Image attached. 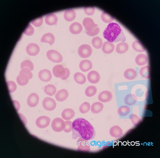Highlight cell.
Listing matches in <instances>:
<instances>
[{
  "instance_id": "obj_1",
  "label": "cell",
  "mask_w": 160,
  "mask_h": 158,
  "mask_svg": "<svg viewBox=\"0 0 160 158\" xmlns=\"http://www.w3.org/2000/svg\"><path fill=\"white\" fill-rule=\"evenodd\" d=\"M72 138H78L86 141L91 140L95 136V130L87 120L82 118L76 119L73 123Z\"/></svg>"
},
{
  "instance_id": "obj_2",
  "label": "cell",
  "mask_w": 160,
  "mask_h": 158,
  "mask_svg": "<svg viewBox=\"0 0 160 158\" xmlns=\"http://www.w3.org/2000/svg\"><path fill=\"white\" fill-rule=\"evenodd\" d=\"M103 36L107 41L112 43L119 41L124 42L126 40L120 26L115 23H111L108 25L104 31Z\"/></svg>"
},
{
  "instance_id": "obj_3",
  "label": "cell",
  "mask_w": 160,
  "mask_h": 158,
  "mask_svg": "<svg viewBox=\"0 0 160 158\" xmlns=\"http://www.w3.org/2000/svg\"><path fill=\"white\" fill-rule=\"evenodd\" d=\"M47 56L49 60L54 63H61L63 60L62 55L58 51L54 50H50L47 51Z\"/></svg>"
},
{
  "instance_id": "obj_4",
  "label": "cell",
  "mask_w": 160,
  "mask_h": 158,
  "mask_svg": "<svg viewBox=\"0 0 160 158\" xmlns=\"http://www.w3.org/2000/svg\"><path fill=\"white\" fill-rule=\"evenodd\" d=\"M65 125V122L60 118H56L54 119L51 124V127L53 130L57 132L63 131Z\"/></svg>"
},
{
  "instance_id": "obj_5",
  "label": "cell",
  "mask_w": 160,
  "mask_h": 158,
  "mask_svg": "<svg viewBox=\"0 0 160 158\" xmlns=\"http://www.w3.org/2000/svg\"><path fill=\"white\" fill-rule=\"evenodd\" d=\"M92 53V49L89 45L84 44L80 46L78 48L79 56L83 58H87L89 57Z\"/></svg>"
},
{
  "instance_id": "obj_6",
  "label": "cell",
  "mask_w": 160,
  "mask_h": 158,
  "mask_svg": "<svg viewBox=\"0 0 160 158\" xmlns=\"http://www.w3.org/2000/svg\"><path fill=\"white\" fill-rule=\"evenodd\" d=\"M42 105L44 109L48 111L54 110L56 106V103L55 101L50 97L44 98Z\"/></svg>"
},
{
  "instance_id": "obj_7",
  "label": "cell",
  "mask_w": 160,
  "mask_h": 158,
  "mask_svg": "<svg viewBox=\"0 0 160 158\" xmlns=\"http://www.w3.org/2000/svg\"><path fill=\"white\" fill-rule=\"evenodd\" d=\"M51 120L47 116H41L36 120V125L41 129H44L48 127L50 124Z\"/></svg>"
},
{
  "instance_id": "obj_8",
  "label": "cell",
  "mask_w": 160,
  "mask_h": 158,
  "mask_svg": "<svg viewBox=\"0 0 160 158\" xmlns=\"http://www.w3.org/2000/svg\"><path fill=\"white\" fill-rule=\"evenodd\" d=\"M39 51V47L34 43L29 44L26 47V52L30 56H36L38 55Z\"/></svg>"
},
{
  "instance_id": "obj_9",
  "label": "cell",
  "mask_w": 160,
  "mask_h": 158,
  "mask_svg": "<svg viewBox=\"0 0 160 158\" xmlns=\"http://www.w3.org/2000/svg\"><path fill=\"white\" fill-rule=\"evenodd\" d=\"M53 73L56 77L61 79L65 75L66 71L62 65H58L54 66L53 68Z\"/></svg>"
},
{
  "instance_id": "obj_10",
  "label": "cell",
  "mask_w": 160,
  "mask_h": 158,
  "mask_svg": "<svg viewBox=\"0 0 160 158\" xmlns=\"http://www.w3.org/2000/svg\"><path fill=\"white\" fill-rule=\"evenodd\" d=\"M77 150L80 151L90 152V146L87 142V141L79 138L77 141Z\"/></svg>"
},
{
  "instance_id": "obj_11",
  "label": "cell",
  "mask_w": 160,
  "mask_h": 158,
  "mask_svg": "<svg viewBox=\"0 0 160 158\" xmlns=\"http://www.w3.org/2000/svg\"><path fill=\"white\" fill-rule=\"evenodd\" d=\"M112 98V93L108 91H104L100 93L98 96L100 102H110Z\"/></svg>"
},
{
  "instance_id": "obj_12",
  "label": "cell",
  "mask_w": 160,
  "mask_h": 158,
  "mask_svg": "<svg viewBox=\"0 0 160 158\" xmlns=\"http://www.w3.org/2000/svg\"><path fill=\"white\" fill-rule=\"evenodd\" d=\"M38 76L41 81L45 82L50 81L52 77L51 71L47 69H43L40 71Z\"/></svg>"
},
{
  "instance_id": "obj_13",
  "label": "cell",
  "mask_w": 160,
  "mask_h": 158,
  "mask_svg": "<svg viewBox=\"0 0 160 158\" xmlns=\"http://www.w3.org/2000/svg\"><path fill=\"white\" fill-rule=\"evenodd\" d=\"M39 97L35 93H33L29 95L27 98V104L30 107H35L39 102Z\"/></svg>"
},
{
  "instance_id": "obj_14",
  "label": "cell",
  "mask_w": 160,
  "mask_h": 158,
  "mask_svg": "<svg viewBox=\"0 0 160 158\" xmlns=\"http://www.w3.org/2000/svg\"><path fill=\"white\" fill-rule=\"evenodd\" d=\"M101 77L99 73L95 70L90 71L87 75V79L91 84H97L99 81Z\"/></svg>"
},
{
  "instance_id": "obj_15",
  "label": "cell",
  "mask_w": 160,
  "mask_h": 158,
  "mask_svg": "<svg viewBox=\"0 0 160 158\" xmlns=\"http://www.w3.org/2000/svg\"><path fill=\"white\" fill-rule=\"evenodd\" d=\"M109 133L111 137L118 138L121 136L123 134V131L120 127L116 125L111 127L110 129Z\"/></svg>"
},
{
  "instance_id": "obj_16",
  "label": "cell",
  "mask_w": 160,
  "mask_h": 158,
  "mask_svg": "<svg viewBox=\"0 0 160 158\" xmlns=\"http://www.w3.org/2000/svg\"><path fill=\"white\" fill-rule=\"evenodd\" d=\"M83 24L87 31L94 29L98 26V25L94 23L92 19L89 17L84 19L83 20Z\"/></svg>"
},
{
  "instance_id": "obj_17",
  "label": "cell",
  "mask_w": 160,
  "mask_h": 158,
  "mask_svg": "<svg viewBox=\"0 0 160 158\" xmlns=\"http://www.w3.org/2000/svg\"><path fill=\"white\" fill-rule=\"evenodd\" d=\"M69 96V93L66 89H62L59 90L55 95V98L57 101L59 102H63L66 100Z\"/></svg>"
},
{
  "instance_id": "obj_18",
  "label": "cell",
  "mask_w": 160,
  "mask_h": 158,
  "mask_svg": "<svg viewBox=\"0 0 160 158\" xmlns=\"http://www.w3.org/2000/svg\"><path fill=\"white\" fill-rule=\"evenodd\" d=\"M83 30L81 25L77 22L72 23L69 27L70 32L74 34H77L81 33Z\"/></svg>"
},
{
  "instance_id": "obj_19",
  "label": "cell",
  "mask_w": 160,
  "mask_h": 158,
  "mask_svg": "<svg viewBox=\"0 0 160 158\" xmlns=\"http://www.w3.org/2000/svg\"><path fill=\"white\" fill-rule=\"evenodd\" d=\"M92 62L88 60L82 61L79 64V67L82 71L85 72L88 71L92 68Z\"/></svg>"
},
{
  "instance_id": "obj_20",
  "label": "cell",
  "mask_w": 160,
  "mask_h": 158,
  "mask_svg": "<svg viewBox=\"0 0 160 158\" xmlns=\"http://www.w3.org/2000/svg\"><path fill=\"white\" fill-rule=\"evenodd\" d=\"M115 49V46L112 43L106 41L103 44L102 50L104 53L109 54L113 52Z\"/></svg>"
},
{
  "instance_id": "obj_21",
  "label": "cell",
  "mask_w": 160,
  "mask_h": 158,
  "mask_svg": "<svg viewBox=\"0 0 160 158\" xmlns=\"http://www.w3.org/2000/svg\"><path fill=\"white\" fill-rule=\"evenodd\" d=\"M76 16V13L74 10L69 9L65 11L64 14V17L65 20L68 22L73 21Z\"/></svg>"
},
{
  "instance_id": "obj_22",
  "label": "cell",
  "mask_w": 160,
  "mask_h": 158,
  "mask_svg": "<svg viewBox=\"0 0 160 158\" xmlns=\"http://www.w3.org/2000/svg\"><path fill=\"white\" fill-rule=\"evenodd\" d=\"M55 41V38L53 34L50 33L44 34L42 37L41 40V42L48 43L51 46L54 43Z\"/></svg>"
},
{
  "instance_id": "obj_23",
  "label": "cell",
  "mask_w": 160,
  "mask_h": 158,
  "mask_svg": "<svg viewBox=\"0 0 160 158\" xmlns=\"http://www.w3.org/2000/svg\"><path fill=\"white\" fill-rule=\"evenodd\" d=\"M61 115L62 118L65 120H70L73 119L75 115V111L71 109H65L62 112Z\"/></svg>"
},
{
  "instance_id": "obj_24",
  "label": "cell",
  "mask_w": 160,
  "mask_h": 158,
  "mask_svg": "<svg viewBox=\"0 0 160 158\" xmlns=\"http://www.w3.org/2000/svg\"><path fill=\"white\" fill-rule=\"evenodd\" d=\"M137 98L135 95L133 94H128L124 98V102L126 105L132 106L137 102Z\"/></svg>"
},
{
  "instance_id": "obj_25",
  "label": "cell",
  "mask_w": 160,
  "mask_h": 158,
  "mask_svg": "<svg viewBox=\"0 0 160 158\" xmlns=\"http://www.w3.org/2000/svg\"><path fill=\"white\" fill-rule=\"evenodd\" d=\"M58 18L54 14H49L46 15L45 19V23L49 25H53L57 24Z\"/></svg>"
},
{
  "instance_id": "obj_26",
  "label": "cell",
  "mask_w": 160,
  "mask_h": 158,
  "mask_svg": "<svg viewBox=\"0 0 160 158\" xmlns=\"http://www.w3.org/2000/svg\"><path fill=\"white\" fill-rule=\"evenodd\" d=\"M135 61L138 65L143 66L147 64L148 58L144 54H140L136 56Z\"/></svg>"
},
{
  "instance_id": "obj_27",
  "label": "cell",
  "mask_w": 160,
  "mask_h": 158,
  "mask_svg": "<svg viewBox=\"0 0 160 158\" xmlns=\"http://www.w3.org/2000/svg\"><path fill=\"white\" fill-rule=\"evenodd\" d=\"M124 76L128 80H133L137 77V72L133 69H129L125 70L124 73Z\"/></svg>"
},
{
  "instance_id": "obj_28",
  "label": "cell",
  "mask_w": 160,
  "mask_h": 158,
  "mask_svg": "<svg viewBox=\"0 0 160 158\" xmlns=\"http://www.w3.org/2000/svg\"><path fill=\"white\" fill-rule=\"evenodd\" d=\"M104 105L101 102H97L93 103L91 106V111L93 113L98 114L101 113L103 109Z\"/></svg>"
},
{
  "instance_id": "obj_29",
  "label": "cell",
  "mask_w": 160,
  "mask_h": 158,
  "mask_svg": "<svg viewBox=\"0 0 160 158\" xmlns=\"http://www.w3.org/2000/svg\"><path fill=\"white\" fill-rule=\"evenodd\" d=\"M129 46L127 43L121 42L119 43L117 46L116 52L120 54L125 53L129 49Z\"/></svg>"
},
{
  "instance_id": "obj_30",
  "label": "cell",
  "mask_w": 160,
  "mask_h": 158,
  "mask_svg": "<svg viewBox=\"0 0 160 158\" xmlns=\"http://www.w3.org/2000/svg\"><path fill=\"white\" fill-rule=\"evenodd\" d=\"M74 79L75 81L77 84H85L86 81V78L84 74L82 73H76L74 75Z\"/></svg>"
},
{
  "instance_id": "obj_31",
  "label": "cell",
  "mask_w": 160,
  "mask_h": 158,
  "mask_svg": "<svg viewBox=\"0 0 160 158\" xmlns=\"http://www.w3.org/2000/svg\"><path fill=\"white\" fill-rule=\"evenodd\" d=\"M29 80L28 76L25 74H20L16 78L18 84L21 86H24L28 84Z\"/></svg>"
},
{
  "instance_id": "obj_32",
  "label": "cell",
  "mask_w": 160,
  "mask_h": 158,
  "mask_svg": "<svg viewBox=\"0 0 160 158\" xmlns=\"http://www.w3.org/2000/svg\"><path fill=\"white\" fill-rule=\"evenodd\" d=\"M44 91L47 95L52 96L56 92V88L53 84H48L44 87Z\"/></svg>"
},
{
  "instance_id": "obj_33",
  "label": "cell",
  "mask_w": 160,
  "mask_h": 158,
  "mask_svg": "<svg viewBox=\"0 0 160 158\" xmlns=\"http://www.w3.org/2000/svg\"><path fill=\"white\" fill-rule=\"evenodd\" d=\"M130 109L128 106L124 105L119 108L118 109L117 113L119 116H125L129 115L130 112Z\"/></svg>"
},
{
  "instance_id": "obj_34",
  "label": "cell",
  "mask_w": 160,
  "mask_h": 158,
  "mask_svg": "<svg viewBox=\"0 0 160 158\" xmlns=\"http://www.w3.org/2000/svg\"><path fill=\"white\" fill-rule=\"evenodd\" d=\"M132 47L135 51L138 52H143L145 51V48L139 41H135L133 43Z\"/></svg>"
},
{
  "instance_id": "obj_35",
  "label": "cell",
  "mask_w": 160,
  "mask_h": 158,
  "mask_svg": "<svg viewBox=\"0 0 160 158\" xmlns=\"http://www.w3.org/2000/svg\"><path fill=\"white\" fill-rule=\"evenodd\" d=\"M139 74L143 78L146 79L150 78V67L149 66H143L139 70Z\"/></svg>"
},
{
  "instance_id": "obj_36",
  "label": "cell",
  "mask_w": 160,
  "mask_h": 158,
  "mask_svg": "<svg viewBox=\"0 0 160 158\" xmlns=\"http://www.w3.org/2000/svg\"><path fill=\"white\" fill-rule=\"evenodd\" d=\"M93 46L97 49H100L102 47L103 41L102 39L98 37H94L92 40Z\"/></svg>"
},
{
  "instance_id": "obj_37",
  "label": "cell",
  "mask_w": 160,
  "mask_h": 158,
  "mask_svg": "<svg viewBox=\"0 0 160 158\" xmlns=\"http://www.w3.org/2000/svg\"><path fill=\"white\" fill-rule=\"evenodd\" d=\"M101 18L104 23H109V24L112 23L114 19L113 17L105 11L103 12L101 14Z\"/></svg>"
},
{
  "instance_id": "obj_38",
  "label": "cell",
  "mask_w": 160,
  "mask_h": 158,
  "mask_svg": "<svg viewBox=\"0 0 160 158\" xmlns=\"http://www.w3.org/2000/svg\"><path fill=\"white\" fill-rule=\"evenodd\" d=\"M97 92V88L94 86H90L87 87L85 91L87 97H92L95 95Z\"/></svg>"
},
{
  "instance_id": "obj_39",
  "label": "cell",
  "mask_w": 160,
  "mask_h": 158,
  "mask_svg": "<svg viewBox=\"0 0 160 158\" xmlns=\"http://www.w3.org/2000/svg\"><path fill=\"white\" fill-rule=\"evenodd\" d=\"M129 119L135 126H137L141 122L139 117L134 114H132L129 116Z\"/></svg>"
},
{
  "instance_id": "obj_40",
  "label": "cell",
  "mask_w": 160,
  "mask_h": 158,
  "mask_svg": "<svg viewBox=\"0 0 160 158\" xmlns=\"http://www.w3.org/2000/svg\"><path fill=\"white\" fill-rule=\"evenodd\" d=\"M24 68H27L32 71L34 69V65L31 61L29 60H25L22 62L21 65V68L22 69Z\"/></svg>"
},
{
  "instance_id": "obj_41",
  "label": "cell",
  "mask_w": 160,
  "mask_h": 158,
  "mask_svg": "<svg viewBox=\"0 0 160 158\" xmlns=\"http://www.w3.org/2000/svg\"><path fill=\"white\" fill-rule=\"evenodd\" d=\"M90 108V105L88 102H85L82 104L79 107V111L80 113L82 114L87 113L89 111Z\"/></svg>"
},
{
  "instance_id": "obj_42",
  "label": "cell",
  "mask_w": 160,
  "mask_h": 158,
  "mask_svg": "<svg viewBox=\"0 0 160 158\" xmlns=\"http://www.w3.org/2000/svg\"><path fill=\"white\" fill-rule=\"evenodd\" d=\"M8 90L9 93L14 92L16 89V85L14 82L12 81H9L7 82Z\"/></svg>"
},
{
  "instance_id": "obj_43",
  "label": "cell",
  "mask_w": 160,
  "mask_h": 158,
  "mask_svg": "<svg viewBox=\"0 0 160 158\" xmlns=\"http://www.w3.org/2000/svg\"><path fill=\"white\" fill-rule=\"evenodd\" d=\"M100 32V29L98 27H95L94 28L92 29L91 30H87L86 31V33L90 37H93L96 36Z\"/></svg>"
},
{
  "instance_id": "obj_44",
  "label": "cell",
  "mask_w": 160,
  "mask_h": 158,
  "mask_svg": "<svg viewBox=\"0 0 160 158\" xmlns=\"http://www.w3.org/2000/svg\"><path fill=\"white\" fill-rule=\"evenodd\" d=\"M65 127L63 131L65 133H69L72 131V128H73V123L71 121L69 120H67L65 121Z\"/></svg>"
},
{
  "instance_id": "obj_45",
  "label": "cell",
  "mask_w": 160,
  "mask_h": 158,
  "mask_svg": "<svg viewBox=\"0 0 160 158\" xmlns=\"http://www.w3.org/2000/svg\"><path fill=\"white\" fill-rule=\"evenodd\" d=\"M34 33V29L31 25H28L25 29L23 33L27 36H31L33 35Z\"/></svg>"
},
{
  "instance_id": "obj_46",
  "label": "cell",
  "mask_w": 160,
  "mask_h": 158,
  "mask_svg": "<svg viewBox=\"0 0 160 158\" xmlns=\"http://www.w3.org/2000/svg\"><path fill=\"white\" fill-rule=\"evenodd\" d=\"M20 74H25L28 76L29 79L32 78L33 77V74L31 73L30 69L27 68H24L22 69L19 72Z\"/></svg>"
},
{
  "instance_id": "obj_47",
  "label": "cell",
  "mask_w": 160,
  "mask_h": 158,
  "mask_svg": "<svg viewBox=\"0 0 160 158\" xmlns=\"http://www.w3.org/2000/svg\"><path fill=\"white\" fill-rule=\"evenodd\" d=\"M43 23V17H40L32 20L31 23L36 27H40Z\"/></svg>"
},
{
  "instance_id": "obj_48",
  "label": "cell",
  "mask_w": 160,
  "mask_h": 158,
  "mask_svg": "<svg viewBox=\"0 0 160 158\" xmlns=\"http://www.w3.org/2000/svg\"><path fill=\"white\" fill-rule=\"evenodd\" d=\"M85 13L88 15H92L95 12V8L94 7H85L84 8Z\"/></svg>"
},
{
  "instance_id": "obj_49",
  "label": "cell",
  "mask_w": 160,
  "mask_h": 158,
  "mask_svg": "<svg viewBox=\"0 0 160 158\" xmlns=\"http://www.w3.org/2000/svg\"><path fill=\"white\" fill-rule=\"evenodd\" d=\"M12 102H13V104L14 105L15 109L17 111H18L20 109V103L17 101L13 100L12 101Z\"/></svg>"
},
{
  "instance_id": "obj_50",
  "label": "cell",
  "mask_w": 160,
  "mask_h": 158,
  "mask_svg": "<svg viewBox=\"0 0 160 158\" xmlns=\"http://www.w3.org/2000/svg\"><path fill=\"white\" fill-rule=\"evenodd\" d=\"M65 70H66V73L65 75L64 76V77L61 78V79L62 80H66V79H68V78L69 77V75H70V70L68 68H65Z\"/></svg>"
},
{
  "instance_id": "obj_51",
  "label": "cell",
  "mask_w": 160,
  "mask_h": 158,
  "mask_svg": "<svg viewBox=\"0 0 160 158\" xmlns=\"http://www.w3.org/2000/svg\"><path fill=\"white\" fill-rule=\"evenodd\" d=\"M19 115L22 122H23L24 124V125H26L27 123V120H26V118L25 117V116H24L23 114H22L19 113Z\"/></svg>"
}]
</instances>
